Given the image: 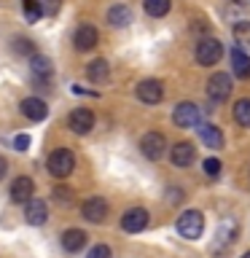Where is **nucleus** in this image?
I'll return each instance as SVG.
<instances>
[{
  "instance_id": "bb28decb",
  "label": "nucleus",
  "mask_w": 250,
  "mask_h": 258,
  "mask_svg": "<svg viewBox=\"0 0 250 258\" xmlns=\"http://www.w3.org/2000/svg\"><path fill=\"white\" fill-rule=\"evenodd\" d=\"M202 167H205V172L210 177H215L218 172H221V161H218V159H205V164H202Z\"/></svg>"
},
{
  "instance_id": "c85d7f7f",
  "label": "nucleus",
  "mask_w": 250,
  "mask_h": 258,
  "mask_svg": "<svg viewBox=\"0 0 250 258\" xmlns=\"http://www.w3.org/2000/svg\"><path fill=\"white\" fill-rule=\"evenodd\" d=\"M14 145H16V151H27V148H30V137H27V135H19V137L14 140Z\"/></svg>"
},
{
  "instance_id": "c756f323",
  "label": "nucleus",
  "mask_w": 250,
  "mask_h": 258,
  "mask_svg": "<svg viewBox=\"0 0 250 258\" xmlns=\"http://www.w3.org/2000/svg\"><path fill=\"white\" fill-rule=\"evenodd\" d=\"M16 51H22V54H32V43L30 40H16Z\"/></svg>"
},
{
  "instance_id": "9b49d317",
  "label": "nucleus",
  "mask_w": 250,
  "mask_h": 258,
  "mask_svg": "<svg viewBox=\"0 0 250 258\" xmlns=\"http://www.w3.org/2000/svg\"><path fill=\"white\" fill-rule=\"evenodd\" d=\"M46 202H40V199H30L27 205H24V221H27L30 226H43L46 223Z\"/></svg>"
},
{
  "instance_id": "5701e85b",
  "label": "nucleus",
  "mask_w": 250,
  "mask_h": 258,
  "mask_svg": "<svg viewBox=\"0 0 250 258\" xmlns=\"http://www.w3.org/2000/svg\"><path fill=\"white\" fill-rule=\"evenodd\" d=\"M30 68L35 76H51V59H46V56H40V54H32Z\"/></svg>"
},
{
  "instance_id": "9d476101",
  "label": "nucleus",
  "mask_w": 250,
  "mask_h": 258,
  "mask_svg": "<svg viewBox=\"0 0 250 258\" xmlns=\"http://www.w3.org/2000/svg\"><path fill=\"white\" fill-rule=\"evenodd\" d=\"M137 97H140L143 102H148V105H156V102H161V97H164V89H161L159 81L148 78V81H143V84L137 86Z\"/></svg>"
},
{
  "instance_id": "20e7f679",
  "label": "nucleus",
  "mask_w": 250,
  "mask_h": 258,
  "mask_svg": "<svg viewBox=\"0 0 250 258\" xmlns=\"http://www.w3.org/2000/svg\"><path fill=\"white\" fill-rule=\"evenodd\" d=\"M172 121L177 126H199L202 124V108L194 102H180L172 113Z\"/></svg>"
},
{
  "instance_id": "f3484780",
  "label": "nucleus",
  "mask_w": 250,
  "mask_h": 258,
  "mask_svg": "<svg viewBox=\"0 0 250 258\" xmlns=\"http://www.w3.org/2000/svg\"><path fill=\"white\" fill-rule=\"evenodd\" d=\"M84 245H86V234L81 231V229H68V231L62 234V247L70 250V253H78Z\"/></svg>"
},
{
  "instance_id": "7c9ffc66",
  "label": "nucleus",
  "mask_w": 250,
  "mask_h": 258,
  "mask_svg": "<svg viewBox=\"0 0 250 258\" xmlns=\"http://www.w3.org/2000/svg\"><path fill=\"white\" fill-rule=\"evenodd\" d=\"M56 197H59L62 202H68V199H73V194L68 188H56Z\"/></svg>"
},
{
  "instance_id": "0eeeda50",
  "label": "nucleus",
  "mask_w": 250,
  "mask_h": 258,
  "mask_svg": "<svg viewBox=\"0 0 250 258\" xmlns=\"http://www.w3.org/2000/svg\"><path fill=\"white\" fill-rule=\"evenodd\" d=\"M145 226H148V210H143V207H132V210H127L124 218H121V229L129 231V234L143 231Z\"/></svg>"
},
{
  "instance_id": "a211bd4d",
  "label": "nucleus",
  "mask_w": 250,
  "mask_h": 258,
  "mask_svg": "<svg viewBox=\"0 0 250 258\" xmlns=\"http://www.w3.org/2000/svg\"><path fill=\"white\" fill-rule=\"evenodd\" d=\"M132 19H135V14H132V8H127V6H113L108 11L110 27H127Z\"/></svg>"
},
{
  "instance_id": "39448f33",
  "label": "nucleus",
  "mask_w": 250,
  "mask_h": 258,
  "mask_svg": "<svg viewBox=\"0 0 250 258\" xmlns=\"http://www.w3.org/2000/svg\"><path fill=\"white\" fill-rule=\"evenodd\" d=\"M207 94H210V100H215V102L229 100V94H231V78L226 76V73H215V76H210Z\"/></svg>"
},
{
  "instance_id": "a878e982",
  "label": "nucleus",
  "mask_w": 250,
  "mask_h": 258,
  "mask_svg": "<svg viewBox=\"0 0 250 258\" xmlns=\"http://www.w3.org/2000/svg\"><path fill=\"white\" fill-rule=\"evenodd\" d=\"M38 6H40V14H48V16H54L56 11H59L62 0H38Z\"/></svg>"
},
{
  "instance_id": "473e14b6",
  "label": "nucleus",
  "mask_w": 250,
  "mask_h": 258,
  "mask_svg": "<svg viewBox=\"0 0 250 258\" xmlns=\"http://www.w3.org/2000/svg\"><path fill=\"white\" fill-rule=\"evenodd\" d=\"M237 3H239V6H250V0H237Z\"/></svg>"
},
{
  "instance_id": "2f4dec72",
  "label": "nucleus",
  "mask_w": 250,
  "mask_h": 258,
  "mask_svg": "<svg viewBox=\"0 0 250 258\" xmlns=\"http://www.w3.org/2000/svg\"><path fill=\"white\" fill-rule=\"evenodd\" d=\"M6 169H8V164H6V159H3V156H0V177H3V175H6Z\"/></svg>"
},
{
  "instance_id": "2eb2a0df",
  "label": "nucleus",
  "mask_w": 250,
  "mask_h": 258,
  "mask_svg": "<svg viewBox=\"0 0 250 258\" xmlns=\"http://www.w3.org/2000/svg\"><path fill=\"white\" fill-rule=\"evenodd\" d=\"M194 145L191 143H177L175 148H172V153H169V159H172V164L175 167H189L191 161H194Z\"/></svg>"
},
{
  "instance_id": "4be33fe9",
  "label": "nucleus",
  "mask_w": 250,
  "mask_h": 258,
  "mask_svg": "<svg viewBox=\"0 0 250 258\" xmlns=\"http://www.w3.org/2000/svg\"><path fill=\"white\" fill-rule=\"evenodd\" d=\"M234 40H237V48H250V22H239L237 27H234Z\"/></svg>"
},
{
  "instance_id": "f8f14e48",
  "label": "nucleus",
  "mask_w": 250,
  "mask_h": 258,
  "mask_svg": "<svg viewBox=\"0 0 250 258\" xmlns=\"http://www.w3.org/2000/svg\"><path fill=\"white\" fill-rule=\"evenodd\" d=\"M32 191H35V183H32L30 177H16L11 183V199L19 202V205H27L32 199Z\"/></svg>"
},
{
  "instance_id": "4468645a",
  "label": "nucleus",
  "mask_w": 250,
  "mask_h": 258,
  "mask_svg": "<svg viewBox=\"0 0 250 258\" xmlns=\"http://www.w3.org/2000/svg\"><path fill=\"white\" fill-rule=\"evenodd\" d=\"M22 113L32 121H43L48 116V108L43 100H38V97H27V100L22 102Z\"/></svg>"
},
{
  "instance_id": "7ed1b4c3",
  "label": "nucleus",
  "mask_w": 250,
  "mask_h": 258,
  "mask_svg": "<svg viewBox=\"0 0 250 258\" xmlns=\"http://www.w3.org/2000/svg\"><path fill=\"white\" fill-rule=\"evenodd\" d=\"M194 56H197L199 64H215L223 56V43H221V40H215V38H205V40H199V43H197Z\"/></svg>"
},
{
  "instance_id": "f257e3e1",
  "label": "nucleus",
  "mask_w": 250,
  "mask_h": 258,
  "mask_svg": "<svg viewBox=\"0 0 250 258\" xmlns=\"http://www.w3.org/2000/svg\"><path fill=\"white\" fill-rule=\"evenodd\" d=\"M202 231H205V215L199 210H185V213L177 218V234L185 239H199Z\"/></svg>"
},
{
  "instance_id": "72a5a7b5",
  "label": "nucleus",
  "mask_w": 250,
  "mask_h": 258,
  "mask_svg": "<svg viewBox=\"0 0 250 258\" xmlns=\"http://www.w3.org/2000/svg\"><path fill=\"white\" fill-rule=\"evenodd\" d=\"M242 258H250V253H245V255H242Z\"/></svg>"
},
{
  "instance_id": "412c9836",
  "label": "nucleus",
  "mask_w": 250,
  "mask_h": 258,
  "mask_svg": "<svg viewBox=\"0 0 250 258\" xmlns=\"http://www.w3.org/2000/svg\"><path fill=\"white\" fill-rule=\"evenodd\" d=\"M234 121L242 126H250V97H245V100H239L234 105Z\"/></svg>"
},
{
  "instance_id": "ddd939ff",
  "label": "nucleus",
  "mask_w": 250,
  "mask_h": 258,
  "mask_svg": "<svg viewBox=\"0 0 250 258\" xmlns=\"http://www.w3.org/2000/svg\"><path fill=\"white\" fill-rule=\"evenodd\" d=\"M73 43H76L78 51H89V48L97 46V30L92 24H81L76 30V38H73Z\"/></svg>"
},
{
  "instance_id": "6e6552de",
  "label": "nucleus",
  "mask_w": 250,
  "mask_h": 258,
  "mask_svg": "<svg viewBox=\"0 0 250 258\" xmlns=\"http://www.w3.org/2000/svg\"><path fill=\"white\" fill-rule=\"evenodd\" d=\"M81 215H84L86 221H92V223H102L105 215H108V202L100 199V197L86 199L84 205H81Z\"/></svg>"
},
{
  "instance_id": "cd10ccee",
  "label": "nucleus",
  "mask_w": 250,
  "mask_h": 258,
  "mask_svg": "<svg viewBox=\"0 0 250 258\" xmlns=\"http://www.w3.org/2000/svg\"><path fill=\"white\" fill-rule=\"evenodd\" d=\"M89 258H110V247L108 245H97V247H92Z\"/></svg>"
},
{
  "instance_id": "1a4fd4ad",
  "label": "nucleus",
  "mask_w": 250,
  "mask_h": 258,
  "mask_svg": "<svg viewBox=\"0 0 250 258\" xmlns=\"http://www.w3.org/2000/svg\"><path fill=\"white\" fill-rule=\"evenodd\" d=\"M68 126L73 129L76 135H86V132H92V126H94V116H92V110H86V108H76L68 116Z\"/></svg>"
},
{
  "instance_id": "b1692460",
  "label": "nucleus",
  "mask_w": 250,
  "mask_h": 258,
  "mask_svg": "<svg viewBox=\"0 0 250 258\" xmlns=\"http://www.w3.org/2000/svg\"><path fill=\"white\" fill-rule=\"evenodd\" d=\"M169 11V0H145V14L148 16H164Z\"/></svg>"
},
{
  "instance_id": "423d86ee",
  "label": "nucleus",
  "mask_w": 250,
  "mask_h": 258,
  "mask_svg": "<svg viewBox=\"0 0 250 258\" xmlns=\"http://www.w3.org/2000/svg\"><path fill=\"white\" fill-rule=\"evenodd\" d=\"M140 151L145 153V159L159 161L161 156H164V151H167V140H164V135H159V132H148V135L143 137V143H140Z\"/></svg>"
},
{
  "instance_id": "393cba45",
  "label": "nucleus",
  "mask_w": 250,
  "mask_h": 258,
  "mask_svg": "<svg viewBox=\"0 0 250 258\" xmlns=\"http://www.w3.org/2000/svg\"><path fill=\"white\" fill-rule=\"evenodd\" d=\"M22 11L24 16H27V22H38L40 16V6H38V0H22Z\"/></svg>"
},
{
  "instance_id": "6ab92c4d",
  "label": "nucleus",
  "mask_w": 250,
  "mask_h": 258,
  "mask_svg": "<svg viewBox=\"0 0 250 258\" xmlns=\"http://www.w3.org/2000/svg\"><path fill=\"white\" fill-rule=\"evenodd\" d=\"M231 64H234V76L237 78H250V56L242 48L231 51Z\"/></svg>"
},
{
  "instance_id": "f03ea898",
  "label": "nucleus",
  "mask_w": 250,
  "mask_h": 258,
  "mask_svg": "<svg viewBox=\"0 0 250 258\" xmlns=\"http://www.w3.org/2000/svg\"><path fill=\"white\" fill-rule=\"evenodd\" d=\"M73 167H76V156H73V151H68V148H56L51 156H48V172L54 177H68L73 172Z\"/></svg>"
},
{
  "instance_id": "aec40b11",
  "label": "nucleus",
  "mask_w": 250,
  "mask_h": 258,
  "mask_svg": "<svg viewBox=\"0 0 250 258\" xmlns=\"http://www.w3.org/2000/svg\"><path fill=\"white\" fill-rule=\"evenodd\" d=\"M108 73H110V70H108V62H105V59H94V62L86 68V76L92 78L94 84H102V81L108 78Z\"/></svg>"
},
{
  "instance_id": "dca6fc26",
  "label": "nucleus",
  "mask_w": 250,
  "mask_h": 258,
  "mask_svg": "<svg viewBox=\"0 0 250 258\" xmlns=\"http://www.w3.org/2000/svg\"><path fill=\"white\" fill-rule=\"evenodd\" d=\"M199 137L207 148H221L223 145V135L215 124H199Z\"/></svg>"
}]
</instances>
